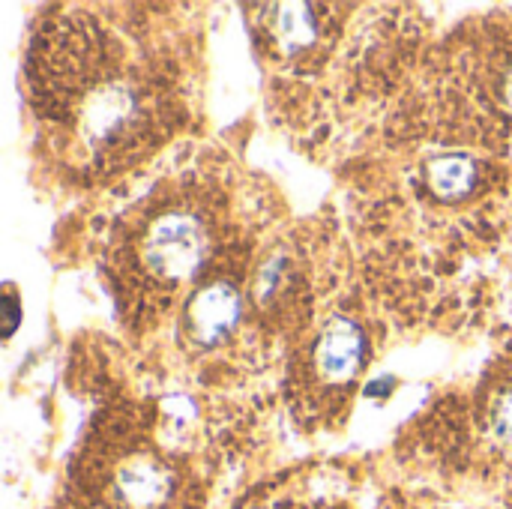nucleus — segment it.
I'll return each mask as SVG.
<instances>
[{
  "mask_svg": "<svg viewBox=\"0 0 512 509\" xmlns=\"http://www.w3.org/2000/svg\"><path fill=\"white\" fill-rule=\"evenodd\" d=\"M30 87L39 114L96 168L135 162L168 129V81L87 12L45 24L30 54Z\"/></svg>",
  "mask_w": 512,
  "mask_h": 509,
  "instance_id": "f257e3e1",
  "label": "nucleus"
},
{
  "mask_svg": "<svg viewBox=\"0 0 512 509\" xmlns=\"http://www.w3.org/2000/svg\"><path fill=\"white\" fill-rule=\"evenodd\" d=\"M222 228V207L216 198L192 183H180L141 204L111 252V282L117 300L138 315H153L177 297L189 282L204 279V267L216 255Z\"/></svg>",
  "mask_w": 512,
  "mask_h": 509,
  "instance_id": "f03ea898",
  "label": "nucleus"
},
{
  "mask_svg": "<svg viewBox=\"0 0 512 509\" xmlns=\"http://www.w3.org/2000/svg\"><path fill=\"white\" fill-rule=\"evenodd\" d=\"M243 315V285L237 276H204L186 303L183 330L186 339L198 348H213L237 327Z\"/></svg>",
  "mask_w": 512,
  "mask_h": 509,
  "instance_id": "7ed1b4c3",
  "label": "nucleus"
},
{
  "mask_svg": "<svg viewBox=\"0 0 512 509\" xmlns=\"http://www.w3.org/2000/svg\"><path fill=\"white\" fill-rule=\"evenodd\" d=\"M363 330L348 318H333L312 339L309 372L318 390H342L363 366Z\"/></svg>",
  "mask_w": 512,
  "mask_h": 509,
  "instance_id": "20e7f679",
  "label": "nucleus"
},
{
  "mask_svg": "<svg viewBox=\"0 0 512 509\" xmlns=\"http://www.w3.org/2000/svg\"><path fill=\"white\" fill-rule=\"evenodd\" d=\"M114 501L126 509H156L168 501L171 474L168 468L150 453H132L120 462L114 483Z\"/></svg>",
  "mask_w": 512,
  "mask_h": 509,
  "instance_id": "39448f33",
  "label": "nucleus"
},
{
  "mask_svg": "<svg viewBox=\"0 0 512 509\" xmlns=\"http://www.w3.org/2000/svg\"><path fill=\"white\" fill-rule=\"evenodd\" d=\"M483 432L492 444L512 450V354L501 360V369L489 375L480 393Z\"/></svg>",
  "mask_w": 512,
  "mask_h": 509,
  "instance_id": "423d86ee",
  "label": "nucleus"
},
{
  "mask_svg": "<svg viewBox=\"0 0 512 509\" xmlns=\"http://www.w3.org/2000/svg\"><path fill=\"white\" fill-rule=\"evenodd\" d=\"M429 186L441 198H462L477 186V165L468 156H444L429 165Z\"/></svg>",
  "mask_w": 512,
  "mask_h": 509,
  "instance_id": "0eeeda50",
  "label": "nucleus"
}]
</instances>
